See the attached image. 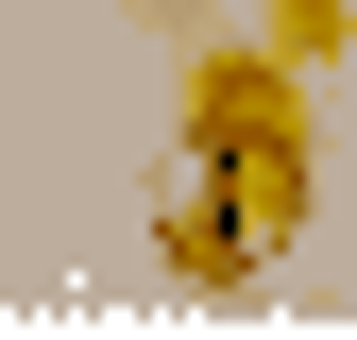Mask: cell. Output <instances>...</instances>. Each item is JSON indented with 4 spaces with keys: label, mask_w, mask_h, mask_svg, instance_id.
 Here are the masks:
<instances>
[{
    "label": "cell",
    "mask_w": 357,
    "mask_h": 340,
    "mask_svg": "<svg viewBox=\"0 0 357 340\" xmlns=\"http://www.w3.org/2000/svg\"><path fill=\"white\" fill-rule=\"evenodd\" d=\"M153 255H170L188 289H255V272H273L255 222H238V187H221L204 153H170V187H153Z\"/></svg>",
    "instance_id": "obj_1"
},
{
    "label": "cell",
    "mask_w": 357,
    "mask_h": 340,
    "mask_svg": "<svg viewBox=\"0 0 357 340\" xmlns=\"http://www.w3.org/2000/svg\"><path fill=\"white\" fill-rule=\"evenodd\" d=\"M255 52H289L306 85H324V68L357 52V0H273V34H255Z\"/></svg>",
    "instance_id": "obj_2"
},
{
    "label": "cell",
    "mask_w": 357,
    "mask_h": 340,
    "mask_svg": "<svg viewBox=\"0 0 357 340\" xmlns=\"http://www.w3.org/2000/svg\"><path fill=\"white\" fill-rule=\"evenodd\" d=\"M137 17H170V34H188V17H204V0H137Z\"/></svg>",
    "instance_id": "obj_3"
}]
</instances>
